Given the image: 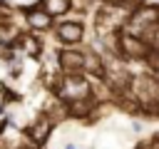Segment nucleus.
<instances>
[{
	"mask_svg": "<svg viewBox=\"0 0 159 149\" xmlns=\"http://www.w3.org/2000/svg\"><path fill=\"white\" fill-rule=\"evenodd\" d=\"M57 97L60 102H65V107L80 99H89L92 84L82 72H62V77L57 79Z\"/></svg>",
	"mask_w": 159,
	"mask_h": 149,
	"instance_id": "nucleus-1",
	"label": "nucleus"
},
{
	"mask_svg": "<svg viewBox=\"0 0 159 149\" xmlns=\"http://www.w3.org/2000/svg\"><path fill=\"white\" fill-rule=\"evenodd\" d=\"M117 52L119 55H124V57H129V60H144L147 57V52H149V45L142 40V37H137V35H129V32H122V35H117Z\"/></svg>",
	"mask_w": 159,
	"mask_h": 149,
	"instance_id": "nucleus-2",
	"label": "nucleus"
},
{
	"mask_svg": "<svg viewBox=\"0 0 159 149\" xmlns=\"http://www.w3.org/2000/svg\"><path fill=\"white\" fill-rule=\"evenodd\" d=\"M55 37L60 42H65V45H77L84 37V25L80 20H65V22H60L55 27Z\"/></svg>",
	"mask_w": 159,
	"mask_h": 149,
	"instance_id": "nucleus-3",
	"label": "nucleus"
},
{
	"mask_svg": "<svg viewBox=\"0 0 159 149\" xmlns=\"http://www.w3.org/2000/svg\"><path fill=\"white\" fill-rule=\"evenodd\" d=\"M57 62H60V72H82V67H84V52L65 47L57 55Z\"/></svg>",
	"mask_w": 159,
	"mask_h": 149,
	"instance_id": "nucleus-4",
	"label": "nucleus"
},
{
	"mask_svg": "<svg viewBox=\"0 0 159 149\" xmlns=\"http://www.w3.org/2000/svg\"><path fill=\"white\" fill-rule=\"evenodd\" d=\"M52 119L50 117H40L37 122H32L30 127H27V137H30V142L32 144H37V147H42L47 139H50V132H52Z\"/></svg>",
	"mask_w": 159,
	"mask_h": 149,
	"instance_id": "nucleus-5",
	"label": "nucleus"
},
{
	"mask_svg": "<svg viewBox=\"0 0 159 149\" xmlns=\"http://www.w3.org/2000/svg\"><path fill=\"white\" fill-rule=\"evenodd\" d=\"M25 20H27V25H30L32 30H40V32H42V30H50V27H52V20H55V17H50V15L37 5V7H27V10H25Z\"/></svg>",
	"mask_w": 159,
	"mask_h": 149,
	"instance_id": "nucleus-6",
	"label": "nucleus"
},
{
	"mask_svg": "<svg viewBox=\"0 0 159 149\" xmlns=\"http://www.w3.org/2000/svg\"><path fill=\"white\" fill-rule=\"evenodd\" d=\"M40 7L50 17H65L72 10V0H40Z\"/></svg>",
	"mask_w": 159,
	"mask_h": 149,
	"instance_id": "nucleus-7",
	"label": "nucleus"
},
{
	"mask_svg": "<svg viewBox=\"0 0 159 149\" xmlns=\"http://www.w3.org/2000/svg\"><path fill=\"white\" fill-rule=\"evenodd\" d=\"M132 132H137V134H142V132H144V124H142L139 119H134V122H132Z\"/></svg>",
	"mask_w": 159,
	"mask_h": 149,
	"instance_id": "nucleus-8",
	"label": "nucleus"
},
{
	"mask_svg": "<svg viewBox=\"0 0 159 149\" xmlns=\"http://www.w3.org/2000/svg\"><path fill=\"white\" fill-rule=\"evenodd\" d=\"M65 149H77V147H75L72 142H67V144H65Z\"/></svg>",
	"mask_w": 159,
	"mask_h": 149,
	"instance_id": "nucleus-9",
	"label": "nucleus"
},
{
	"mask_svg": "<svg viewBox=\"0 0 159 149\" xmlns=\"http://www.w3.org/2000/svg\"><path fill=\"white\" fill-rule=\"evenodd\" d=\"M157 82H159V70H157Z\"/></svg>",
	"mask_w": 159,
	"mask_h": 149,
	"instance_id": "nucleus-10",
	"label": "nucleus"
},
{
	"mask_svg": "<svg viewBox=\"0 0 159 149\" xmlns=\"http://www.w3.org/2000/svg\"><path fill=\"white\" fill-rule=\"evenodd\" d=\"M5 2H7V0H5Z\"/></svg>",
	"mask_w": 159,
	"mask_h": 149,
	"instance_id": "nucleus-11",
	"label": "nucleus"
}]
</instances>
